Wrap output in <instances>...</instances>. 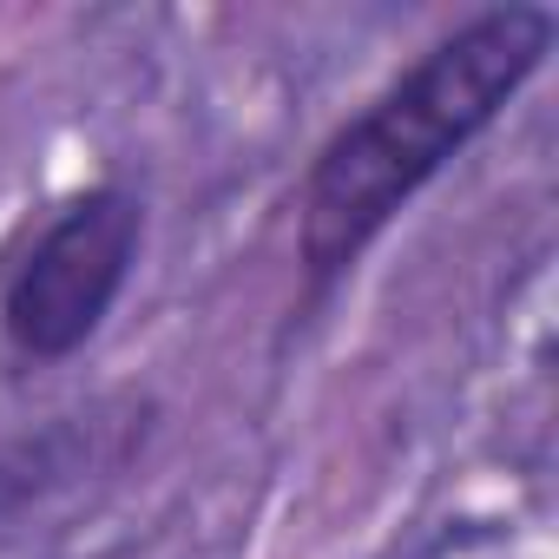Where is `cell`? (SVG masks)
<instances>
[{
    "label": "cell",
    "mask_w": 559,
    "mask_h": 559,
    "mask_svg": "<svg viewBox=\"0 0 559 559\" xmlns=\"http://www.w3.org/2000/svg\"><path fill=\"white\" fill-rule=\"evenodd\" d=\"M546 53L552 14L533 0H507L441 34L323 139L297 198V257L310 290H330L369 257V243L526 93Z\"/></svg>",
    "instance_id": "cell-1"
},
{
    "label": "cell",
    "mask_w": 559,
    "mask_h": 559,
    "mask_svg": "<svg viewBox=\"0 0 559 559\" xmlns=\"http://www.w3.org/2000/svg\"><path fill=\"white\" fill-rule=\"evenodd\" d=\"M145 243V204L126 185L73 191L0 284V336L21 362H73L119 310Z\"/></svg>",
    "instance_id": "cell-2"
}]
</instances>
